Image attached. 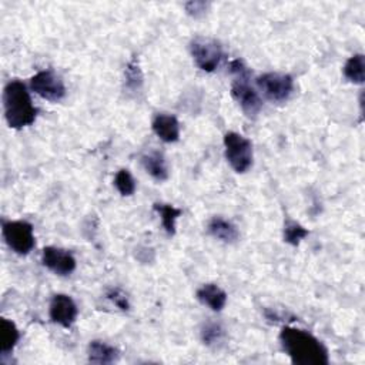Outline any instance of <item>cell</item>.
<instances>
[{"mask_svg":"<svg viewBox=\"0 0 365 365\" xmlns=\"http://www.w3.org/2000/svg\"><path fill=\"white\" fill-rule=\"evenodd\" d=\"M280 342L291 362L297 365H327L328 351L325 345L311 333L284 327L280 333Z\"/></svg>","mask_w":365,"mask_h":365,"instance_id":"obj_1","label":"cell"},{"mask_svg":"<svg viewBox=\"0 0 365 365\" xmlns=\"http://www.w3.org/2000/svg\"><path fill=\"white\" fill-rule=\"evenodd\" d=\"M5 117L11 128L20 130L32 126L37 116V109L33 106L30 93L25 83L12 80L4 90Z\"/></svg>","mask_w":365,"mask_h":365,"instance_id":"obj_2","label":"cell"},{"mask_svg":"<svg viewBox=\"0 0 365 365\" xmlns=\"http://www.w3.org/2000/svg\"><path fill=\"white\" fill-rule=\"evenodd\" d=\"M230 71L236 78L232 83L233 99L237 102V104L241 107V110L247 117L254 119L260 113L263 107V102L258 93L249 83V79H250L249 68L241 60H234L230 63Z\"/></svg>","mask_w":365,"mask_h":365,"instance_id":"obj_3","label":"cell"},{"mask_svg":"<svg viewBox=\"0 0 365 365\" xmlns=\"http://www.w3.org/2000/svg\"><path fill=\"white\" fill-rule=\"evenodd\" d=\"M225 153L229 164L236 173H246L253 166V144L247 137L236 131L226 133Z\"/></svg>","mask_w":365,"mask_h":365,"instance_id":"obj_4","label":"cell"},{"mask_svg":"<svg viewBox=\"0 0 365 365\" xmlns=\"http://www.w3.org/2000/svg\"><path fill=\"white\" fill-rule=\"evenodd\" d=\"M2 233L9 249L19 256H28L35 249L33 226L28 222H4Z\"/></svg>","mask_w":365,"mask_h":365,"instance_id":"obj_5","label":"cell"},{"mask_svg":"<svg viewBox=\"0 0 365 365\" xmlns=\"http://www.w3.org/2000/svg\"><path fill=\"white\" fill-rule=\"evenodd\" d=\"M190 53L197 67L205 73H213L223 59L222 44L208 37L194 39L190 44Z\"/></svg>","mask_w":365,"mask_h":365,"instance_id":"obj_6","label":"cell"},{"mask_svg":"<svg viewBox=\"0 0 365 365\" xmlns=\"http://www.w3.org/2000/svg\"><path fill=\"white\" fill-rule=\"evenodd\" d=\"M257 86L263 95L274 103L287 102L294 92L293 78L284 73H264L257 78Z\"/></svg>","mask_w":365,"mask_h":365,"instance_id":"obj_7","label":"cell"},{"mask_svg":"<svg viewBox=\"0 0 365 365\" xmlns=\"http://www.w3.org/2000/svg\"><path fill=\"white\" fill-rule=\"evenodd\" d=\"M30 89L44 100L60 102L66 96V86L63 80L52 70L36 73L30 79Z\"/></svg>","mask_w":365,"mask_h":365,"instance_id":"obj_8","label":"cell"},{"mask_svg":"<svg viewBox=\"0 0 365 365\" xmlns=\"http://www.w3.org/2000/svg\"><path fill=\"white\" fill-rule=\"evenodd\" d=\"M43 265L57 275H70L76 270V258L70 251L57 249V247H46L42 253Z\"/></svg>","mask_w":365,"mask_h":365,"instance_id":"obj_9","label":"cell"},{"mask_svg":"<svg viewBox=\"0 0 365 365\" xmlns=\"http://www.w3.org/2000/svg\"><path fill=\"white\" fill-rule=\"evenodd\" d=\"M49 314H50V320L54 324L63 328H70L76 323L79 310L71 297L66 294H56L50 301Z\"/></svg>","mask_w":365,"mask_h":365,"instance_id":"obj_10","label":"cell"},{"mask_svg":"<svg viewBox=\"0 0 365 365\" xmlns=\"http://www.w3.org/2000/svg\"><path fill=\"white\" fill-rule=\"evenodd\" d=\"M197 300L203 304L207 306L210 310L220 313L226 304H227V294L223 288L218 287L217 284L208 282L201 285L197 289Z\"/></svg>","mask_w":365,"mask_h":365,"instance_id":"obj_11","label":"cell"},{"mask_svg":"<svg viewBox=\"0 0 365 365\" xmlns=\"http://www.w3.org/2000/svg\"><path fill=\"white\" fill-rule=\"evenodd\" d=\"M153 131L164 143H176L180 138V123L172 114H157L152 123Z\"/></svg>","mask_w":365,"mask_h":365,"instance_id":"obj_12","label":"cell"},{"mask_svg":"<svg viewBox=\"0 0 365 365\" xmlns=\"http://www.w3.org/2000/svg\"><path fill=\"white\" fill-rule=\"evenodd\" d=\"M207 230H208L210 236H213L214 239L220 240L223 243H227V244L236 243L240 237L237 227L223 217H213L207 225Z\"/></svg>","mask_w":365,"mask_h":365,"instance_id":"obj_13","label":"cell"},{"mask_svg":"<svg viewBox=\"0 0 365 365\" xmlns=\"http://www.w3.org/2000/svg\"><path fill=\"white\" fill-rule=\"evenodd\" d=\"M141 166L149 176L157 181H166L169 179V167L166 159L159 152H150L141 156Z\"/></svg>","mask_w":365,"mask_h":365,"instance_id":"obj_14","label":"cell"},{"mask_svg":"<svg viewBox=\"0 0 365 365\" xmlns=\"http://www.w3.org/2000/svg\"><path fill=\"white\" fill-rule=\"evenodd\" d=\"M88 354L89 361L93 364H113L120 357V352L116 347L99 340H95L89 344Z\"/></svg>","mask_w":365,"mask_h":365,"instance_id":"obj_15","label":"cell"},{"mask_svg":"<svg viewBox=\"0 0 365 365\" xmlns=\"http://www.w3.org/2000/svg\"><path fill=\"white\" fill-rule=\"evenodd\" d=\"M20 333L16 324L8 318L0 320V351L4 355L12 352L19 342Z\"/></svg>","mask_w":365,"mask_h":365,"instance_id":"obj_16","label":"cell"},{"mask_svg":"<svg viewBox=\"0 0 365 365\" xmlns=\"http://www.w3.org/2000/svg\"><path fill=\"white\" fill-rule=\"evenodd\" d=\"M155 210L162 218V225H163V229L166 230V233L169 236H174L176 223L179 220V217L183 214V211L172 204H164V203H156Z\"/></svg>","mask_w":365,"mask_h":365,"instance_id":"obj_17","label":"cell"},{"mask_svg":"<svg viewBox=\"0 0 365 365\" xmlns=\"http://www.w3.org/2000/svg\"><path fill=\"white\" fill-rule=\"evenodd\" d=\"M344 76L354 85H362L365 80V57L364 54L351 56L344 66Z\"/></svg>","mask_w":365,"mask_h":365,"instance_id":"obj_18","label":"cell"},{"mask_svg":"<svg viewBox=\"0 0 365 365\" xmlns=\"http://www.w3.org/2000/svg\"><path fill=\"white\" fill-rule=\"evenodd\" d=\"M201 341L208 347H215L225 341V328L217 323H207L201 328Z\"/></svg>","mask_w":365,"mask_h":365,"instance_id":"obj_19","label":"cell"},{"mask_svg":"<svg viewBox=\"0 0 365 365\" xmlns=\"http://www.w3.org/2000/svg\"><path fill=\"white\" fill-rule=\"evenodd\" d=\"M309 234H310V232L307 229H304L301 225H299L297 222L288 220L284 225V241L287 244L299 246Z\"/></svg>","mask_w":365,"mask_h":365,"instance_id":"obj_20","label":"cell"},{"mask_svg":"<svg viewBox=\"0 0 365 365\" xmlns=\"http://www.w3.org/2000/svg\"><path fill=\"white\" fill-rule=\"evenodd\" d=\"M124 78H126V86L128 90L131 92H137L141 89L143 86V73L141 68L138 66V61L136 59H133L124 71Z\"/></svg>","mask_w":365,"mask_h":365,"instance_id":"obj_21","label":"cell"},{"mask_svg":"<svg viewBox=\"0 0 365 365\" xmlns=\"http://www.w3.org/2000/svg\"><path fill=\"white\" fill-rule=\"evenodd\" d=\"M114 186L123 197H130L136 191V180L127 169H121L117 172L114 177Z\"/></svg>","mask_w":365,"mask_h":365,"instance_id":"obj_22","label":"cell"},{"mask_svg":"<svg viewBox=\"0 0 365 365\" xmlns=\"http://www.w3.org/2000/svg\"><path fill=\"white\" fill-rule=\"evenodd\" d=\"M107 299L112 300L114 303V306H117L120 310L128 311V309H130L128 299L120 288H112L107 293Z\"/></svg>","mask_w":365,"mask_h":365,"instance_id":"obj_23","label":"cell"},{"mask_svg":"<svg viewBox=\"0 0 365 365\" xmlns=\"http://www.w3.org/2000/svg\"><path fill=\"white\" fill-rule=\"evenodd\" d=\"M186 8V12L193 16V18H200L203 16L205 12H207V8H208V4L205 2H198V0H194V2H189L184 5Z\"/></svg>","mask_w":365,"mask_h":365,"instance_id":"obj_24","label":"cell"}]
</instances>
